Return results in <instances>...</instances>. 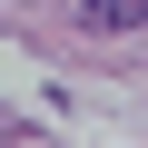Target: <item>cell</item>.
I'll list each match as a JSON object with an SVG mask.
<instances>
[{"mask_svg":"<svg viewBox=\"0 0 148 148\" xmlns=\"http://www.w3.org/2000/svg\"><path fill=\"white\" fill-rule=\"evenodd\" d=\"M79 30H148V0H79Z\"/></svg>","mask_w":148,"mask_h":148,"instance_id":"obj_1","label":"cell"}]
</instances>
